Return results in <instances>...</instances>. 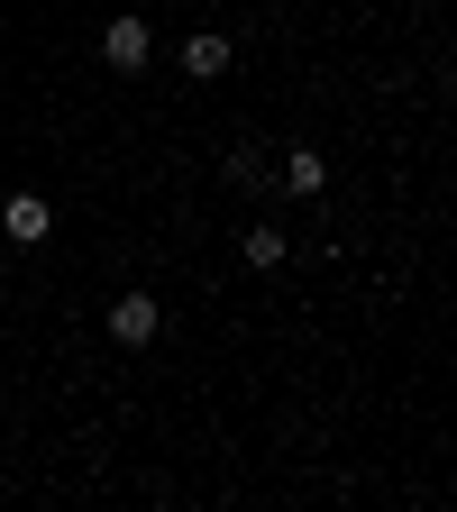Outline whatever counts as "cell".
<instances>
[{
	"label": "cell",
	"instance_id": "1",
	"mask_svg": "<svg viewBox=\"0 0 457 512\" xmlns=\"http://www.w3.org/2000/svg\"><path fill=\"white\" fill-rule=\"evenodd\" d=\"M101 55H110V74H147V55H156L147 19H110L101 28Z\"/></svg>",
	"mask_w": 457,
	"mask_h": 512
},
{
	"label": "cell",
	"instance_id": "2",
	"mask_svg": "<svg viewBox=\"0 0 457 512\" xmlns=\"http://www.w3.org/2000/svg\"><path fill=\"white\" fill-rule=\"evenodd\" d=\"M156 320H165L156 293H119V302H110V339H119V348H147V339H156Z\"/></svg>",
	"mask_w": 457,
	"mask_h": 512
},
{
	"label": "cell",
	"instance_id": "3",
	"mask_svg": "<svg viewBox=\"0 0 457 512\" xmlns=\"http://www.w3.org/2000/svg\"><path fill=\"white\" fill-rule=\"evenodd\" d=\"M55 229V211L37 202V192H10V202H0V238H10V247H37Z\"/></svg>",
	"mask_w": 457,
	"mask_h": 512
},
{
	"label": "cell",
	"instance_id": "4",
	"mask_svg": "<svg viewBox=\"0 0 457 512\" xmlns=\"http://www.w3.org/2000/svg\"><path fill=\"white\" fill-rule=\"evenodd\" d=\"M183 74H192V83H220V74H229V37L192 28V37H183Z\"/></svg>",
	"mask_w": 457,
	"mask_h": 512
},
{
	"label": "cell",
	"instance_id": "5",
	"mask_svg": "<svg viewBox=\"0 0 457 512\" xmlns=\"http://www.w3.org/2000/svg\"><path fill=\"white\" fill-rule=\"evenodd\" d=\"M284 183L293 192H320V183H330V156H320V147H284Z\"/></svg>",
	"mask_w": 457,
	"mask_h": 512
},
{
	"label": "cell",
	"instance_id": "6",
	"mask_svg": "<svg viewBox=\"0 0 457 512\" xmlns=\"http://www.w3.org/2000/svg\"><path fill=\"white\" fill-rule=\"evenodd\" d=\"M247 266H284V229H247Z\"/></svg>",
	"mask_w": 457,
	"mask_h": 512
}]
</instances>
